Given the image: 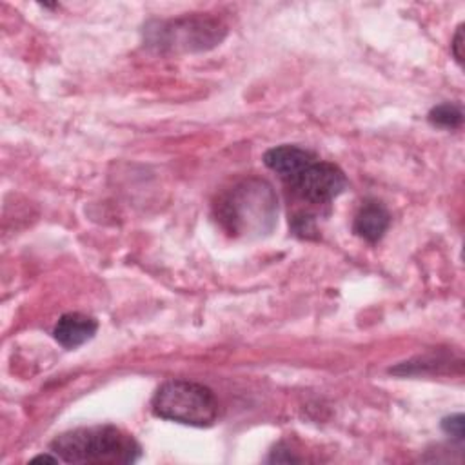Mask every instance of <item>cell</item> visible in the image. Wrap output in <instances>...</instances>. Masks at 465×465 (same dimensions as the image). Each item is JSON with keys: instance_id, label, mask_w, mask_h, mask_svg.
Instances as JSON below:
<instances>
[{"instance_id": "ba28073f", "label": "cell", "mask_w": 465, "mask_h": 465, "mask_svg": "<svg viewBox=\"0 0 465 465\" xmlns=\"http://www.w3.org/2000/svg\"><path fill=\"white\" fill-rule=\"evenodd\" d=\"M429 122L436 127H443V129H456L461 125V120H463V113H461V107L456 105V104H450V102H445V104H440L436 107H432L429 111Z\"/></svg>"}, {"instance_id": "7a4b0ae2", "label": "cell", "mask_w": 465, "mask_h": 465, "mask_svg": "<svg viewBox=\"0 0 465 465\" xmlns=\"http://www.w3.org/2000/svg\"><path fill=\"white\" fill-rule=\"evenodd\" d=\"M216 220L234 238H262L278 223V196L263 178H245L214 203Z\"/></svg>"}, {"instance_id": "277c9868", "label": "cell", "mask_w": 465, "mask_h": 465, "mask_svg": "<svg viewBox=\"0 0 465 465\" xmlns=\"http://www.w3.org/2000/svg\"><path fill=\"white\" fill-rule=\"evenodd\" d=\"M227 35L220 18L191 15L169 20H151L143 25V42L160 53H194L218 45Z\"/></svg>"}, {"instance_id": "52a82bcc", "label": "cell", "mask_w": 465, "mask_h": 465, "mask_svg": "<svg viewBox=\"0 0 465 465\" xmlns=\"http://www.w3.org/2000/svg\"><path fill=\"white\" fill-rule=\"evenodd\" d=\"M389 225H391V214L385 209V205L378 200H365L354 216L352 231L360 238L371 243H376L378 240L383 238Z\"/></svg>"}, {"instance_id": "9c48e42d", "label": "cell", "mask_w": 465, "mask_h": 465, "mask_svg": "<svg viewBox=\"0 0 465 465\" xmlns=\"http://www.w3.org/2000/svg\"><path fill=\"white\" fill-rule=\"evenodd\" d=\"M463 425H465V421H463V414H452V416L443 418V421H441V429H443V432H445V434H449V436H452V438H456L458 441H461V440H463V436H465V432H463Z\"/></svg>"}, {"instance_id": "8992f818", "label": "cell", "mask_w": 465, "mask_h": 465, "mask_svg": "<svg viewBox=\"0 0 465 465\" xmlns=\"http://www.w3.org/2000/svg\"><path fill=\"white\" fill-rule=\"evenodd\" d=\"M98 329L94 318L82 312H67L60 316L53 329V338L65 349H76L89 341Z\"/></svg>"}, {"instance_id": "30bf717a", "label": "cell", "mask_w": 465, "mask_h": 465, "mask_svg": "<svg viewBox=\"0 0 465 465\" xmlns=\"http://www.w3.org/2000/svg\"><path fill=\"white\" fill-rule=\"evenodd\" d=\"M461 47H463V25L458 27V31H456V35H454V38H452V44H450V51H452L454 58H456L460 64L463 62V51H461Z\"/></svg>"}, {"instance_id": "6da1fadb", "label": "cell", "mask_w": 465, "mask_h": 465, "mask_svg": "<svg viewBox=\"0 0 465 465\" xmlns=\"http://www.w3.org/2000/svg\"><path fill=\"white\" fill-rule=\"evenodd\" d=\"M263 163L303 203L329 205L347 189L343 171L298 145H276L265 151Z\"/></svg>"}, {"instance_id": "8fae6325", "label": "cell", "mask_w": 465, "mask_h": 465, "mask_svg": "<svg viewBox=\"0 0 465 465\" xmlns=\"http://www.w3.org/2000/svg\"><path fill=\"white\" fill-rule=\"evenodd\" d=\"M33 461H51V463H56L60 461V458L54 454V456H49V454H38L33 458Z\"/></svg>"}, {"instance_id": "3957f363", "label": "cell", "mask_w": 465, "mask_h": 465, "mask_svg": "<svg viewBox=\"0 0 465 465\" xmlns=\"http://www.w3.org/2000/svg\"><path fill=\"white\" fill-rule=\"evenodd\" d=\"M51 452L65 463L116 465L136 461L140 445L114 425H93L62 432L51 441Z\"/></svg>"}, {"instance_id": "5b68a950", "label": "cell", "mask_w": 465, "mask_h": 465, "mask_svg": "<svg viewBox=\"0 0 465 465\" xmlns=\"http://www.w3.org/2000/svg\"><path fill=\"white\" fill-rule=\"evenodd\" d=\"M151 407L163 420L193 427H207L218 416V401L213 391L191 380H171L160 385Z\"/></svg>"}]
</instances>
